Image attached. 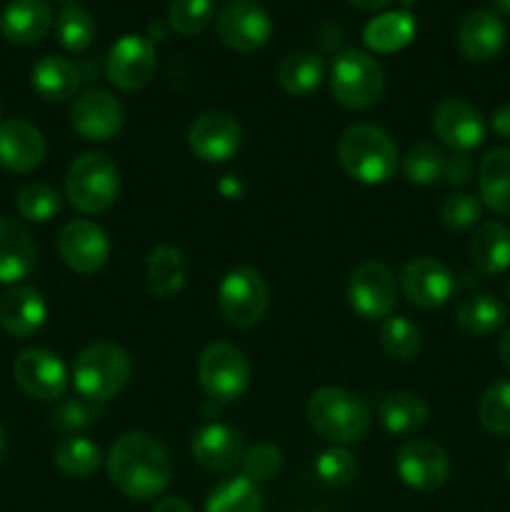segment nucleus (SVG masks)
Here are the masks:
<instances>
[{
	"instance_id": "1",
	"label": "nucleus",
	"mask_w": 510,
	"mask_h": 512,
	"mask_svg": "<svg viewBox=\"0 0 510 512\" xmlns=\"http://www.w3.org/2000/svg\"><path fill=\"white\" fill-rule=\"evenodd\" d=\"M105 470L125 498L140 503L160 498L173 480L168 450L148 433L120 435L105 455Z\"/></svg>"
},
{
	"instance_id": "2",
	"label": "nucleus",
	"mask_w": 510,
	"mask_h": 512,
	"mask_svg": "<svg viewBox=\"0 0 510 512\" xmlns=\"http://www.w3.org/2000/svg\"><path fill=\"white\" fill-rule=\"evenodd\" d=\"M308 423L320 438L335 445H355L370 433L373 410L358 393L345 388H318L305 403Z\"/></svg>"
},
{
	"instance_id": "3",
	"label": "nucleus",
	"mask_w": 510,
	"mask_h": 512,
	"mask_svg": "<svg viewBox=\"0 0 510 512\" xmlns=\"http://www.w3.org/2000/svg\"><path fill=\"white\" fill-rule=\"evenodd\" d=\"M338 160L345 173L363 185H383L398 170V145L383 128L350 125L338 138Z\"/></svg>"
},
{
	"instance_id": "4",
	"label": "nucleus",
	"mask_w": 510,
	"mask_h": 512,
	"mask_svg": "<svg viewBox=\"0 0 510 512\" xmlns=\"http://www.w3.org/2000/svg\"><path fill=\"white\" fill-rule=\"evenodd\" d=\"M130 373H133L130 355L120 345L103 340V343L88 345L75 358L73 385L80 398L108 403L115 395L123 393Z\"/></svg>"
},
{
	"instance_id": "5",
	"label": "nucleus",
	"mask_w": 510,
	"mask_h": 512,
	"mask_svg": "<svg viewBox=\"0 0 510 512\" xmlns=\"http://www.w3.org/2000/svg\"><path fill=\"white\" fill-rule=\"evenodd\" d=\"M120 170L105 153H83L65 173V198L78 213H105L118 200Z\"/></svg>"
},
{
	"instance_id": "6",
	"label": "nucleus",
	"mask_w": 510,
	"mask_h": 512,
	"mask_svg": "<svg viewBox=\"0 0 510 512\" xmlns=\"http://www.w3.org/2000/svg\"><path fill=\"white\" fill-rule=\"evenodd\" d=\"M385 90L383 65L365 50H343L330 65V93L343 108H373Z\"/></svg>"
},
{
	"instance_id": "7",
	"label": "nucleus",
	"mask_w": 510,
	"mask_h": 512,
	"mask_svg": "<svg viewBox=\"0 0 510 512\" xmlns=\"http://www.w3.org/2000/svg\"><path fill=\"white\" fill-rule=\"evenodd\" d=\"M198 380L215 403H235L250 385V363L233 343H210L198 358Z\"/></svg>"
},
{
	"instance_id": "8",
	"label": "nucleus",
	"mask_w": 510,
	"mask_h": 512,
	"mask_svg": "<svg viewBox=\"0 0 510 512\" xmlns=\"http://www.w3.org/2000/svg\"><path fill=\"white\" fill-rule=\"evenodd\" d=\"M270 305V288L255 268H233L218 288L220 315L235 328H253L265 318Z\"/></svg>"
},
{
	"instance_id": "9",
	"label": "nucleus",
	"mask_w": 510,
	"mask_h": 512,
	"mask_svg": "<svg viewBox=\"0 0 510 512\" xmlns=\"http://www.w3.org/2000/svg\"><path fill=\"white\" fill-rule=\"evenodd\" d=\"M348 303L363 320L390 318L398 303V280L380 260H365L348 280Z\"/></svg>"
},
{
	"instance_id": "10",
	"label": "nucleus",
	"mask_w": 510,
	"mask_h": 512,
	"mask_svg": "<svg viewBox=\"0 0 510 512\" xmlns=\"http://www.w3.org/2000/svg\"><path fill=\"white\" fill-rule=\"evenodd\" d=\"M395 470L408 488L418 493H433L450 478L448 453L438 443L425 438H410L395 455Z\"/></svg>"
},
{
	"instance_id": "11",
	"label": "nucleus",
	"mask_w": 510,
	"mask_h": 512,
	"mask_svg": "<svg viewBox=\"0 0 510 512\" xmlns=\"http://www.w3.org/2000/svg\"><path fill=\"white\" fill-rule=\"evenodd\" d=\"M158 55L145 35H123L115 40L105 58V75L118 90L133 93L153 80Z\"/></svg>"
},
{
	"instance_id": "12",
	"label": "nucleus",
	"mask_w": 510,
	"mask_h": 512,
	"mask_svg": "<svg viewBox=\"0 0 510 512\" xmlns=\"http://www.w3.org/2000/svg\"><path fill=\"white\" fill-rule=\"evenodd\" d=\"M215 30L223 45L238 53H253L260 50L270 40L273 33V20L265 13L263 5L255 0H235L225 5L215 20Z\"/></svg>"
},
{
	"instance_id": "13",
	"label": "nucleus",
	"mask_w": 510,
	"mask_h": 512,
	"mask_svg": "<svg viewBox=\"0 0 510 512\" xmlns=\"http://www.w3.org/2000/svg\"><path fill=\"white\" fill-rule=\"evenodd\" d=\"M15 383L35 400H60L68 388V368L58 353L45 348H28L13 363Z\"/></svg>"
},
{
	"instance_id": "14",
	"label": "nucleus",
	"mask_w": 510,
	"mask_h": 512,
	"mask_svg": "<svg viewBox=\"0 0 510 512\" xmlns=\"http://www.w3.org/2000/svg\"><path fill=\"white\" fill-rule=\"evenodd\" d=\"M58 253L70 270L80 275H93L108 263V233L95 220L75 218L63 225L58 235Z\"/></svg>"
},
{
	"instance_id": "15",
	"label": "nucleus",
	"mask_w": 510,
	"mask_h": 512,
	"mask_svg": "<svg viewBox=\"0 0 510 512\" xmlns=\"http://www.w3.org/2000/svg\"><path fill=\"white\" fill-rule=\"evenodd\" d=\"M398 285L410 303L423 310H435L443 308L453 298L455 275L440 260L420 255V258L405 263V268L400 270Z\"/></svg>"
},
{
	"instance_id": "16",
	"label": "nucleus",
	"mask_w": 510,
	"mask_h": 512,
	"mask_svg": "<svg viewBox=\"0 0 510 512\" xmlns=\"http://www.w3.org/2000/svg\"><path fill=\"white\" fill-rule=\"evenodd\" d=\"M70 123L75 133L93 143H105L120 133L125 123L123 103L108 90H85L70 108Z\"/></svg>"
},
{
	"instance_id": "17",
	"label": "nucleus",
	"mask_w": 510,
	"mask_h": 512,
	"mask_svg": "<svg viewBox=\"0 0 510 512\" xmlns=\"http://www.w3.org/2000/svg\"><path fill=\"white\" fill-rule=\"evenodd\" d=\"M243 140L238 120L223 110L200 113L188 128V145L205 163H225L233 158Z\"/></svg>"
},
{
	"instance_id": "18",
	"label": "nucleus",
	"mask_w": 510,
	"mask_h": 512,
	"mask_svg": "<svg viewBox=\"0 0 510 512\" xmlns=\"http://www.w3.org/2000/svg\"><path fill=\"white\" fill-rule=\"evenodd\" d=\"M433 130L453 153H470L485 140V120L473 103L448 98L433 110Z\"/></svg>"
},
{
	"instance_id": "19",
	"label": "nucleus",
	"mask_w": 510,
	"mask_h": 512,
	"mask_svg": "<svg viewBox=\"0 0 510 512\" xmlns=\"http://www.w3.org/2000/svg\"><path fill=\"white\" fill-rule=\"evenodd\" d=\"M48 320V305L40 290L30 285H13L0 295V328L15 340L33 338Z\"/></svg>"
},
{
	"instance_id": "20",
	"label": "nucleus",
	"mask_w": 510,
	"mask_h": 512,
	"mask_svg": "<svg viewBox=\"0 0 510 512\" xmlns=\"http://www.w3.org/2000/svg\"><path fill=\"white\" fill-rule=\"evenodd\" d=\"M45 160V138L33 123L8 118L0 123V165L10 173H30Z\"/></svg>"
},
{
	"instance_id": "21",
	"label": "nucleus",
	"mask_w": 510,
	"mask_h": 512,
	"mask_svg": "<svg viewBox=\"0 0 510 512\" xmlns=\"http://www.w3.org/2000/svg\"><path fill=\"white\" fill-rule=\"evenodd\" d=\"M190 453H193L195 463L200 468L213 470V473H225V470H233L235 465L243 463V435L230 428V425L208 423L193 435Z\"/></svg>"
},
{
	"instance_id": "22",
	"label": "nucleus",
	"mask_w": 510,
	"mask_h": 512,
	"mask_svg": "<svg viewBox=\"0 0 510 512\" xmlns=\"http://www.w3.org/2000/svg\"><path fill=\"white\" fill-rule=\"evenodd\" d=\"M505 25L493 10H473L458 28V48L473 63H488L503 50Z\"/></svg>"
},
{
	"instance_id": "23",
	"label": "nucleus",
	"mask_w": 510,
	"mask_h": 512,
	"mask_svg": "<svg viewBox=\"0 0 510 512\" xmlns=\"http://www.w3.org/2000/svg\"><path fill=\"white\" fill-rule=\"evenodd\" d=\"M53 28V10L45 0H10L0 13V33L15 45H33Z\"/></svg>"
},
{
	"instance_id": "24",
	"label": "nucleus",
	"mask_w": 510,
	"mask_h": 512,
	"mask_svg": "<svg viewBox=\"0 0 510 512\" xmlns=\"http://www.w3.org/2000/svg\"><path fill=\"white\" fill-rule=\"evenodd\" d=\"M35 243L13 218L0 215V283L18 285L35 268Z\"/></svg>"
},
{
	"instance_id": "25",
	"label": "nucleus",
	"mask_w": 510,
	"mask_h": 512,
	"mask_svg": "<svg viewBox=\"0 0 510 512\" xmlns=\"http://www.w3.org/2000/svg\"><path fill=\"white\" fill-rule=\"evenodd\" d=\"M478 193L485 208L510 218V148H493L480 160Z\"/></svg>"
},
{
	"instance_id": "26",
	"label": "nucleus",
	"mask_w": 510,
	"mask_h": 512,
	"mask_svg": "<svg viewBox=\"0 0 510 512\" xmlns=\"http://www.w3.org/2000/svg\"><path fill=\"white\" fill-rule=\"evenodd\" d=\"M470 260L485 275H500L510 268V228L500 220L480 223L470 238Z\"/></svg>"
},
{
	"instance_id": "27",
	"label": "nucleus",
	"mask_w": 510,
	"mask_h": 512,
	"mask_svg": "<svg viewBox=\"0 0 510 512\" xmlns=\"http://www.w3.org/2000/svg\"><path fill=\"white\" fill-rule=\"evenodd\" d=\"M30 83H33L35 93L48 103H65L78 93L80 75L70 60L60 58V55H45L33 65Z\"/></svg>"
},
{
	"instance_id": "28",
	"label": "nucleus",
	"mask_w": 510,
	"mask_h": 512,
	"mask_svg": "<svg viewBox=\"0 0 510 512\" xmlns=\"http://www.w3.org/2000/svg\"><path fill=\"white\" fill-rule=\"evenodd\" d=\"M428 418L430 408L418 393H390L378 403V420L390 435H415Z\"/></svg>"
},
{
	"instance_id": "29",
	"label": "nucleus",
	"mask_w": 510,
	"mask_h": 512,
	"mask_svg": "<svg viewBox=\"0 0 510 512\" xmlns=\"http://www.w3.org/2000/svg\"><path fill=\"white\" fill-rule=\"evenodd\" d=\"M415 30H418V23L408 10H390V13L375 15L365 25L363 43L375 53H398L413 43Z\"/></svg>"
},
{
	"instance_id": "30",
	"label": "nucleus",
	"mask_w": 510,
	"mask_h": 512,
	"mask_svg": "<svg viewBox=\"0 0 510 512\" xmlns=\"http://www.w3.org/2000/svg\"><path fill=\"white\" fill-rule=\"evenodd\" d=\"M455 320L460 330H465L473 338H485V335L498 333L508 320V308L490 293L468 295L455 308Z\"/></svg>"
},
{
	"instance_id": "31",
	"label": "nucleus",
	"mask_w": 510,
	"mask_h": 512,
	"mask_svg": "<svg viewBox=\"0 0 510 512\" xmlns=\"http://www.w3.org/2000/svg\"><path fill=\"white\" fill-rule=\"evenodd\" d=\"M145 275H148V288L155 298H173L185 288L188 265L175 245H158L148 255Z\"/></svg>"
},
{
	"instance_id": "32",
	"label": "nucleus",
	"mask_w": 510,
	"mask_h": 512,
	"mask_svg": "<svg viewBox=\"0 0 510 512\" xmlns=\"http://www.w3.org/2000/svg\"><path fill=\"white\" fill-rule=\"evenodd\" d=\"M323 78L325 63L313 50H298V53L285 55L278 65L280 88L288 95H295V98H305V95L315 93Z\"/></svg>"
},
{
	"instance_id": "33",
	"label": "nucleus",
	"mask_w": 510,
	"mask_h": 512,
	"mask_svg": "<svg viewBox=\"0 0 510 512\" xmlns=\"http://www.w3.org/2000/svg\"><path fill=\"white\" fill-rule=\"evenodd\" d=\"M260 508H263L260 488L245 475L218 483L205 500V512H260Z\"/></svg>"
},
{
	"instance_id": "34",
	"label": "nucleus",
	"mask_w": 510,
	"mask_h": 512,
	"mask_svg": "<svg viewBox=\"0 0 510 512\" xmlns=\"http://www.w3.org/2000/svg\"><path fill=\"white\" fill-rule=\"evenodd\" d=\"M53 460L60 473H65L68 478H90L103 465V453L93 440L73 435V438L60 440Z\"/></svg>"
},
{
	"instance_id": "35",
	"label": "nucleus",
	"mask_w": 510,
	"mask_h": 512,
	"mask_svg": "<svg viewBox=\"0 0 510 512\" xmlns=\"http://www.w3.org/2000/svg\"><path fill=\"white\" fill-rule=\"evenodd\" d=\"M380 345H383L390 358L408 363V360L418 358L420 348H423V338H420L418 325L410 323L408 318L390 315L380 323Z\"/></svg>"
},
{
	"instance_id": "36",
	"label": "nucleus",
	"mask_w": 510,
	"mask_h": 512,
	"mask_svg": "<svg viewBox=\"0 0 510 512\" xmlns=\"http://www.w3.org/2000/svg\"><path fill=\"white\" fill-rule=\"evenodd\" d=\"M55 35L58 43L70 53H83L93 45L95 40V20L80 5H68L60 10L58 20H55Z\"/></svg>"
},
{
	"instance_id": "37",
	"label": "nucleus",
	"mask_w": 510,
	"mask_h": 512,
	"mask_svg": "<svg viewBox=\"0 0 510 512\" xmlns=\"http://www.w3.org/2000/svg\"><path fill=\"white\" fill-rule=\"evenodd\" d=\"M215 20V0H170L168 23L178 35H200Z\"/></svg>"
},
{
	"instance_id": "38",
	"label": "nucleus",
	"mask_w": 510,
	"mask_h": 512,
	"mask_svg": "<svg viewBox=\"0 0 510 512\" xmlns=\"http://www.w3.org/2000/svg\"><path fill=\"white\" fill-rule=\"evenodd\" d=\"M15 208H18L20 218L30 220V223H48L63 210V198L50 185L28 183L15 198Z\"/></svg>"
},
{
	"instance_id": "39",
	"label": "nucleus",
	"mask_w": 510,
	"mask_h": 512,
	"mask_svg": "<svg viewBox=\"0 0 510 512\" xmlns=\"http://www.w3.org/2000/svg\"><path fill=\"white\" fill-rule=\"evenodd\" d=\"M445 153L435 143H415L403 160V173L413 185H433L443 178Z\"/></svg>"
},
{
	"instance_id": "40",
	"label": "nucleus",
	"mask_w": 510,
	"mask_h": 512,
	"mask_svg": "<svg viewBox=\"0 0 510 512\" xmlns=\"http://www.w3.org/2000/svg\"><path fill=\"white\" fill-rule=\"evenodd\" d=\"M478 420L488 433L510 435V380L488 385L480 395Z\"/></svg>"
},
{
	"instance_id": "41",
	"label": "nucleus",
	"mask_w": 510,
	"mask_h": 512,
	"mask_svg": "<svg viewBox=\"0 0 510 512\" xmlns=\"http://www.w3.org/2000/svg\"><path fill=\"white\" fill-rule=\"evenodd\" d=\"M315 475L328 488H343L358 475V460L343 445H335L315 458Z\"/></svg>"
},
{
	"instance_id": "42",
	"label": "nucleus",
	"mask_w": 510,
	"mask_h": 512,
	"mask_svg": "<svg viewBox=\"0 0 510 512\" xmlns=\"http://www.w3.org/2000/svg\"><path fill=\"white\" fill-rule=\"evenodd\" d=\"M480 218H483V203L470 193H453L440 205V223L455 233L475 228Z\"/></svg>"
},
{
	"instance_id": "43",
	"label": "nucleus",
	"mask_w": 510,
	"mask_h": 512,
	"mask_svg": "<svg viewBox=\"0 0 510 512\" xmlns=\"http://www.w3.org/2000/svg\"><path fill=\"white\" fill-rule=\"evenodd\" d=\"M243 475L248 480H253L255 485L265 483V480H273L280 473V465H283V453H280L278 445L273 443H258L250 450H245L243 455Z\"/></svg>"
},
{
	"instance_id": "44",
	"label": "nucleus",
	"mask_w": 510,
	"mask_h": 512,
	"mask_svg": "<svg viewBox=\"0 0 510 512\" xmlns=\"http://www.w3.org/2000/svg\"><path fill=\"white\" fill-rule=\"evenodd\" d=\"M103 418V403H93L85 398H70L55 408L53 425L63 430H80L90 428L93 423Z\"/></svg>"
},
{
	"instance_id": "45",
	"label": "nucleus",
	"mask_w": 510,
	"mask_h": 512,
	"mask_svg": "<svg viewBox=\"0 0 510 512\" xmlns=\"http://www.w3.org/2000/svg\"><path fill=\"white\" fill-rule=\"evenodd\" d=\"M473 175H475V168L468 153L445 155V168H443L445 183L453 185V188H465V185L473 180Z\"/></svg>"
},
{
	"instance_id": "46",
	"label": "nucleus",
	"mask_w": 510,
	"mask_h": 512,
	"mask_svg": "<svg viewBox=\"0 0 510 512\" xmlns=\"http://www.w3.org/2000/svg\"><path fill=\"white\" fill-rule=\"evenodd\" d=\"M490 128L500 135V138H510V103L500 105L490 118Z\"/></svg>"
},
{
	"instance_id": "47",
	"label": "nucleus",
	"mask_w": 510,
	"mask_h": 512,
	"mask_svg": "<svg viewBox=\"0 0 510 512\" xmlns=\"http://www.w3.org/2000/svg\"><path fill=\"white\" fill-rule=\"evenodd\" d=\"M153 512H195L190 508L188 500L178 498V495H168V498H160L158 503H155Z\"/></svg>"
},
{
	"instance_id": "48",
	"label": "nucleus",
	"mask_w": 510,
	"mask_h": 512,
	"mask_svg": "<svg viewBox=\"0 0 510 512\" xmlns=\"http://www.w3.org/2000/svg\"><path fill=\"white\" fill-rule=\"evenodd\" d=\"M498 353H500V360H503L505 368L510 370V328L505 330L503 338H500V343H498Z\"/></svg>"
},
{
	"instance_id": "49",
	"label": "nucleus",
	"mask_w": 510,
	"mask_h": 512,
	"mask_svg": "<svg viewBox=\"0 0 510 512\" xmlns=\"http://www.w3.org/2000/svg\"><path fill=\"white\" fill-rule=\"evenodd\" d=\"M348 3L355 5V8H360V10H380V8H385L390 0H348Z\"/></svg>"
},
{
	"instance_id": "50",
	"label": "nucleus",
	"mask_w": 510,
	"mask_h": 512,
	"mask_svg": "<svg viewBox=\"0 0 510 512\" xmlns=\"http://www.w3.org/2000/svg\"><path fill=\"white\" fill-rule=\"evenodd\" d=\"M490 3H493L495 10H500V13L510 15V0H490Z\"/></svg>"
},
{
	"instance_id": "51",
	"label": "nucleus",
	"mask_w": 510,
	"mask_h": 512,
	"mask_svg": "<svg viewBox=\"0 0 510 512\" xmlns=\"http://www.w3.org/2000/svg\"><path fill=\"white\" fill-rule=\"evenodd\" d=\"M5 453V433H3V428H0V455Z\"/></svg>"
},
{
	"instance_id": "52",
	"label": "nucleus",
	"mask_w": 510,
	"mask_h": 512,
	"mask_svg": "<svg viewBox=\"0 0 510 512\" xmlns=\"http://www.w3.org/2000/svg\"><path fill=\"white\" fill-rule=\"evenodd\" d=\"M508 478H510V458H508Z\"/></svg>"
},
{
	"instance_id": "53",
	"label": "nucleus",
	"mask_w": 510,
	"mask_h": 512,
	"mask_svg": "<svg viewBox=\"0 0 510 512\" xmlns=\"http://www.w3.org/2000/svg\"><path fill=\"white\" fill-rule=\"evenodd\" d=\"M508 300H510V280H508Z\"/></svg>"
},
{
	"instance_id": "54",
	"label": "nucleus",
	"mask_w": 510,
	"mask_h": 512,
	"mask_svg": "<svg viewBox=\"0 0 510 512\" xmlns=\"http://www.w3.org/2000/svg\"><path fill=\"white\" fill-rule=\"evenodd\" d=\"M0 123H3V113H0Z\"/></svg>"
},
{
	"instance_id": "55",
	"label": "nucleus",
	"mask_w": 510,
	"mask_h": 512,
	"mask_svg": "<svg viewBox=\"0 0 510 512\" xmlns=\"http://www.w3.org/2000/svg\"><path fill=\"white\" fill-rule=\"evenodd\" d=\"M65 3H68V0H65Z\"/></svg>"
}]
</instances>
